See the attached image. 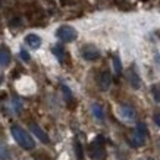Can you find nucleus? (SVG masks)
Here are the masks:
<instances>
[{
    "instance_id": "1",
    "label": "nucleus",
    "mask_w": 160,
    "mask_h": 160,
    "mask_svg": "<svg viewBox=\"0 0 160 160\" xmlns=\"http://www.w3.org/2000/svg\"><path fill=\"white\" fill-rule=\"evenodd\" d=\"M10 132H12V137L15 138V141H16L22 148H25V150H31V148H34V146H35L34 140H32L31 135H29L25 129H22L21 126L13 125L12 128H10Z\"/></svg>"
},
{
    "instance_id": "2",
    "label": "nucleus",
    "mask_w": 160,
    "mask_h": 160,
    "mask_svg": "<svg viewBox=\"0 0 160 160\" xmlns=\"http://www.w3.org/2000/svg\"><path fill=\"white\" fill-rule=\"evenodd\" d=\"M56 37H58L59 40L65 41V43H71V41H73V40H77L78 32L73 27L62 25V27H59V28L56 29Z\"/></svg>"
},
{
    "instance_id": "3",
    "label": "nucleus",
    "mask_w": 160,
    "mask_h": 160,
    "mask_svg": "<svg viewBox=\"0 0 160 160\" xmlns=\"http://www.w3.org/2000/svg\"><path fill=\"white\" fill-rule=\"evenodd\" d=\"M100 141H103L102 137H98L97 140L91 144V156H92V159H96V160H103L104 156H106V151H104Z\"/></svg>"
},
{
    "instance_id": "4",
    "label": "nucleus",
    "mask_w": 160,
    "mask_h": 160,
    "mask_svg": "<svg viewBox=\"0 0 160 160\" xmlns=\"http://www.w3.org/2000/svg\"><path fill=\"white\" fill-rule=\"evenodd\" d=\"M81 54H82V58L85 59V60H96V59L100 58V52H98V49L96 47V46H91V44H88V46L82 47Z\"/></svg>"
},
{
    "instance_id": "5",
    "label": "nucleus",
    "mask_w": 160,
    "mask_h": 160,
    "mask_svg": "<svg viewBox=\"0 0 160 160\" xmlns=\"http://www.w3.org/2000/svg\"><path fill=\"white\" fill-rule=\"evenodd\" d=\"M10 59H12V54H10L9 47L5 44H0V65L8 66L10 63Z\"/></svg>"
},
{
    "instance_id": "6",
    "label": "nucleus",
    "mask_w": 160,
    "mask_h": 160,
    "mask_svg": "<svg viewBox=\"0 0 160 160\" xmlns=\"http://www.w3.org/2000/svg\"><path fill=\"white\" fill-rule=\"evenodd\" d=\"M29 129H31V132H32V134H34V135L41 141V142H44V144H47V142H49V137H47V134H46V132H44L43 129L37 125V123H31V125H29Z\"/></svg>"
},
{
    "instance_id": "7",
    "label": "nucleus",
    "mask_w": 160,
    "mask_h": 160,
    "mask_svg": "<svg viewBox=\"0 0 160 160\" xmlns=\"http://www.w3.org/2000/svg\"><path fill=\"white\" fill-rule=\"evenodd\" d=\"M25 43L28 44L31 49H38L41 46V37H38L37 34H28L25 37Z\"/></svg>"
},
{
    "instance_id": "8",
    "label": "nucleus",
    "mask_w": 160,
    "mask_h": 160,
    "mask_svg": "<svg viewBox=\"0 0 160 160\" xmlns=\"http://www.w3.org/2000/svg\"><path fill=\"white\" fill-rule=\"evenodd\" d=\"M119 113H121V116L123 118V119H126V121H131V119H134V116H135V112H134V109H132L131 106H121Z\"/></svg>"
},
{
    "instance_id": "9",
    "label": "nucleus",
    "mask_w": 160,
    "mask_h": 160,
    "mask_svg": "<svg viewBox=\"0 0 160 160\" xmlns=\"http://www.w3.org/2000/svg\"><path fill=\"white\" fill-rule=\"evenodd\" d=\"M110 84H112V77L109 72H103L100 75V88L103 91H106L110 88Z\"/></svg>"
},
{
    "instance_id": "10",
    "label": "nucleus",
    "mask_w": 160,
    "mask_h": 160,
    "mask_svg": "<svg viewBox=\"0 0 160 160\" xmlns=\"http://www.w3.org/2000/svg\"><path fill=\"white\" fill-rule=\"evenodd\" d=\"M91 110H92V115H94V118L96 119H98V121H103V118H104V113H103V109L100 104H97V103H94L91 106Z\"/></svg>"
},
{
    "instance_id": "11",
    "label": "nucleus",
    "mask_w": 160,
    "mask_h": 160,
    "mask_svg": "<svg viewBox=\"0 0 160 160\" xmlns=\"http://www.w3.org/2000/svg\"><path fill=\"white\" fill-rule=\"evenodd\" d=\"M129 82H131L132 88H135V90L140 88L141 81H140V78H138V75H137L135 71H131V72H129Z\"/></svg>"
},
{
    "instance_id": "12",
    "label": "nucleus",
    "mask_w": 160,
    "mask_h": 160,
    "mask_svg": "<svg viewBox=\"0 0 160 160\" xmlns=\"http://www.w3.org/2000/svg\"><path fill=\"white\" fill-rule=\"evenodd\" d=\"M129 144H131V146H134V147H141L142 144H144V138H142V137H140L135 132V135L129 140Z\"/></svg>"
},
{
    "instance_id": "13",
    "label": "nucleus",
    "mask_w": 160,
    "mask_h": 160,
    "mask_svg": "<svg viewBox=\"0 0 160 160\" xmlns=\"http://www.w3.org/2000/svg\"><path fill=\"white\" fill-rule=\"evenodd\" d=\"M137 134H138L140 137H142V138H146V135H147V126H146V123L140 122V123L137 125Z\"/></svg>"
},
{
    "instance_id": "14",
    "label": "nucleus",
    "mask_w": 160,
    "mask_h": 160,
    "mask_svg": "<svg viewBox=\"0 0 160 160\" xmlns=\"http://www.w3.org/2000/svg\"><path fill=\"white\" fill-rule=\"evenodd\" d=\"M53 53L56 54V58L60 60V62H63V59H65V53H63V50H62V47H53Z\"/></svg>"
},
{
    "instance_id": "15",
    "label": "nucleus",
    "mask_w": 160,
    "mask_h": 160,
    "mask_svg": "<svg viewBox=\"0 0 160 160\" xmlns=\"http://www.w3.org/2000/svg\"><path fill=\"white\" fill-rule=\"evenodd\" d=\"M75 153H77V157L78 160H82L84 159V151H82V147H81V144L79 142H75Z\"/></svg>"
},
{
    "instance_id": "16",
    "label": "nucleus",
    "mask_w": 160,
    "mask_h": 160,
    "mask_svg": "<svg viewBox=\"0 0 160 160\" xmlns=\"http://www.w3.org/2000/svg\"><path fill=\"white\" fill-rule=\"evenodd\" d=\"M113 68H115V72L116 73H121L122 72V65H121V60L118 56L113 58Z\"/></svg>"
},
{
    "instance_id": "17",
    "label": "nucleus",
    "mask_w": 160,
    "mask_h": 160,
    "mask_svg": "<svg viewBox=\"0 0 160 160\" xmlns=\"http://www.w3.org/2000/svg\"><path fill=\"white\" fill-rule=\"evenodd\" d=\"M8 157H9V153L6 150V147L0 142V160H6Z\"/></svg>"
},
{
    "instance_id": "18",
    "label": "nucleus",
    "mask_w": 160,
    "mask_h": 160,
    "mask_svg": "<svg viewBox=\"0 0 160 160\" xmlns=\"http://www.w3.org/2000/svg\"><path fill=\"white\" fill-rule=\"evenodd\" d=\"M21 58L24 59L25 62H28L29 59H31V58H29V54H28V52H25V50H24V49L21 50Z\"/></svg>"
},
{
    "instance_id": "19",
    "label": "nucleus",
    "mask_w": 160,
    "mask_h": 160,
    "mask_svg": "<svg viewBox=\"0 0 160 160\" xmlns=\"http://www.w3.org/2000/svg\"><path fill=\"white\" fill-rule=\"evenodd\" d=\"M62 90H63V92L66 94V98H68V100H71V98H72V94H71V91H69V88L66 87V85H63Z\"/></svg>"
},
{
    "instance_id": "20",
    "label": "nucleus",
    "mask_w": 160,
    "mask_h": 160,
    "mask_svg": "<svg viewBox=\"0 0 160 160\" xmlns=\"http://www.w3.org/2000/svg\"><path fill=\"white\" fill-rule=\"evenodd\" d=\"M154 122H156V125L157 126H160V113H157L154 116Z\"/></svg>"
},
{
    "instance_id": "21",
    "label": "nucleus",
    "mask_w": 160,
    "mask_h": 160,
    "mask_svg": "<svg viewBox=\"0 0 160 160\" xmlns=\"http://www.w3.org/2000/svg\"><path fill=\"white\" fill-rule=\"evenodd\" d=\"M0 84H2V77H0Z\"/></svg>"
}]
</instances>
